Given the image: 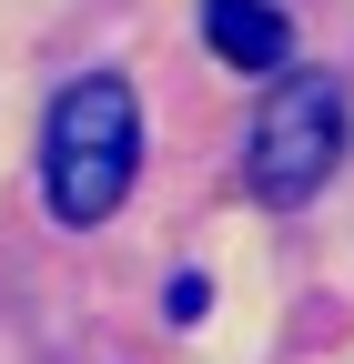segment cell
Returning <instances> with one entry per match:
<instances>
[{
	"label": "cell",
	"instance_id": "6da1fadb",
	"mask_svg": "<svg viewBox=\"0 0 354 364\" xmlns=\"http://www.w3.org/2000/svg\"><path fill=\"white\" fill-rule=\"evenodd\" d=\"M132 172H142V102H132V81L122 71L71 81L51 102V122H41V203L71 233H92V223L122 213Z\"/></svg>",
	"mask_w": 354,
	"mask_h": 364
},
{
	"label": "cell",
	"instance_id": "7a4b0ae2",
	"mask_svg": "<svg viewBox=\"0 0 354 364\" xmlns=\"http://www.w3.org/2000/svg\"><path fill=\"white\" fill-rule=\"evenodd\" d=\"M344 132H354V112H344V81L334 71H294L274 102L253 112V142H243V182L263 203H314L324 182H334V162H344Z\"/></svg>",
	"mask_w": 354,
	"mask_h": 364
},
{
	"label": "cell",
	"instance_id": "277c9868",
	"mask_svg": "<svg viewBox=\"0 0 354 364\" xmlns=\"http://www.w3.org/2000/svg\"><path fill=\"white\" fill-rule=\"evenodd\" d=\"M162 304H172V324H193V314H213V284H203V273H183Z\"/></svg>",
	"mask_w": 354,
	"mask_h": 364
},
{
	"label": "cell",
	"instance_id": "3957f363",
	"mask_svg": "<svg viewBox=\"0 0 354 364\" xmlns=\"http://www.w3.org/2000/svg\"><path fill=\"white\" fill-rule=\"evenodd\" d=\"M203 41L233 71H284L294 61V21L274 11V0H203Z\"/></svg>",
	"mask_w": 354,
	"mask_h": 364
}]
</instances>
